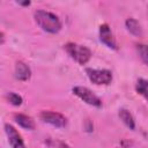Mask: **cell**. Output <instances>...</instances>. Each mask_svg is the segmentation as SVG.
I'll list each match as a JSON object with an SVG mask.
<instances>
[{
	"mask_svg": "<svg viewBox=\"0 0 148 148\" xmlns=\"http://www.w3.org/2000/svg\"><path fill=\"white\" fill-rule=\"evenodd\" d=\"M99 40L108 46L111 50H118V44L116 42V38L111 31V28L109 24L103 23L99 27Z\"/></svg>",
	"mask_w": 148,
	"mask_h": 148,
	"instance_id": "cell-6",
	"label": "cell"
},
{
	"mask_svg": "<svg viewBox=\"0 0 148 148\" xmlns=\"http://www.w3.org/2000/svg\"><path fill=\"white\" fill-rule=\"evenodd\" d=\"M46 145H49V146H60V147H68V145L67 143H65V142H60V141H53V142H51V141H49V142H46Z\"/></svg>",
	"mask_w": 148,
	"mask_h": 148,
	"instance_id": "cell-15",
	"label": "cell"
},
{
	"mask_svg": "<svg viewBox=\"0 0 148 148\" xmlns=\"http://www.w3.org/2000/svg\"><path fill=\"white\" fill-rule=\"evenodd\" d=\"M125 25H126V29L134 36L136 37H142L143 36V30H142V27L141 24L133 17H130L125 21Z\"/></svg>",
	"mask_w": 148,
	"mask_h": 148,
	"instance_id": "cell-10",
	"label": "cell"
},
{
	"mask_svg": "<svg viewBox=\"0 0 148 148\" xmlns=\"http://www.w3.org/2000/svg\"><path fill=\"white\" fill-rule=\"evenodd\" d=\"M86 74L88 79L96 86H108L112 81V73L109 69L87 68Z\"/></svg>",
	"mask_w": 148,
	"mask_h": 148,
	"instance_id": "cell-3",
	"label": "cell"
},
{
	"mask_svg": "<svg viewBox=\"0 0 148 148\" xmlns=\"http://www.w3.org/2000/svg\"><path fill=\"white\" fill-rule=\"evenodd\" d=\"M5 132L7 134L8 138V142L12 147L14 148H18V147H24V142L23 139L21 136V134L16 131V128L10 125V124H5Z\"/></svg>",
	"mask_w": 148,
	"mask_h": 148,
	"instance_id": "cell-7",
	"label": "cell"
},
{
	"mask_svg": "<svg viewBox=\"0 0 148 148\" xmlns=\"http://www.w3.org/2000/svg\"><path fill=\"white\" fill-rule=\"evenodd\" d=\"M65 50L79 65H86L91 58V51L87 46L79 45L76 43H67L65 45Z\"/></svg>",
	"mask_w": 148,
	"mask_h": 148,
	"instance_id": "cell-2",
	"label": "cell"
},
{
	"mask_svg": "<svg viewBox=\"0 0 148 148\" xmlns=\"http://www.w3.org/2000/svg\"><path fill=\"white\" fill-rule=\"evenodd\" d=\"M39 118L54 127H65L67 125V118L62 116L59 112H52V111H42L39 114Z\"/></svg>",
	"mask_w": 148,
	"mask_h": 148,
	"instance_id": "cell-5",
	"label": "cell"
},
{
	"mask_svg": "<svg viewBox=\"0 0 148 148\" xmlns=\"http://www.w3.org/2000/svg\"><path fill=\"white\" fill-rule=\"evenodd\" d=\"M135 90L138 94H140L145 98H147V80H145L142 77L138 79V81L135 83Z\"/></svg>",
	"mask_w": 148,
	"mask_h": 148,
	"instance_id": "cell-12",
	"label": "cell"
},
{
	"mask_svg": "<svg viewBox=\"0 0 148 148\" xmlns=\"http://www.w3.org/2000/svg\"><path fill=\"white\" fill-rule=\"evenodd\" d=\"M72 91L75 96H77L84 103H87L91 106H95V108H101L102 106L101 98L98 96H96L90 89H88L86 87H82V86H75V87H73Z\"/></svg>",
	"mask_w": 148,
	"mask_h": 148,
	"instance_id": "cell-4",
	"label": "cell"
},
{
	"mask_svg": "<svg viewBox=\"0 0 148 148\" xmlns=\"http://www.w3.org/2000/svg\"><path fill=\"white\" fill-rule=\"evenodd\" d=\"M136 51H138V54L139 57L141 58L142 62L145 65L148 64V56H147V46L145 44H136Z\"/></svg>",
	"mask_w": 148,
	"mask_h": 148,
	"instance_id": "cell-14",
	"label": "cell"
},
{
	"mask_svg": "<svg viewBox=\"0 0 148 148\" xmlns=\"http://www.w3.org/2000/svg\"><path fill=\"white\" fill-rule=\"evenodd\" d=\"M14 120H15L21 127H23V128H25V130L32 131V130H35V127H36V124H35L34 119H32L31 117L27 116V114H23V113H15V114H14Z\"/></svg>",
	"mask_w": 148,
	"mask_h": 148,
	"instance_id": "cell-9",
	"label": "cell"
},
{
	"mask_svg": "<svg viewBox=\"0 0 148 148\" xmlns=\"http://www.w3.org/2000/svg\"><path fill=\"white\" fill-rule=\"evenodd\" d=\"M6 98H7V101H8L12 105H14V106H20V105L22 104V102H23L22 97H21L18 94L13 92V91L8 92V94L6 95Z\"/></svg>",
	"mask_w": 148,
	"mask_h": 148,
	"instance_id": "cell-13",
	"label": "cell"
},
{
	"mask_svg": "<svg viewBox=\"0 0 148 148\" xmlns=\"http://www.w3.org/2000/svg\"><path fill=\"white\" fill-rule=\"evenodd\" d=\"M3 43H5V35L0 31V45H1V44H3Z\"/></svg>",
	"mask_w": 148,
	"mask_h": 148,
	"instance_id": "cell-17",
	"label": "cell"
},
{
	"mask_svg": "<svg viewBox=\"0 0 148 148\" xmlns=\"http://www.w3.org/2000/svg\"><path fill=\"white\" fill-rule=\"evenodd\" d=\"M35 21L38 24V27L49 34H58L61 29V21L59 20V17L51 13V12H46L43 9L36 10L34 14Z\"/></svg>",
	"mask_w": 148,
	"mask_h": 148,
	"instance_id": "cell-1",
	"label": "cell"
},
{
	"mask_svg": "<svg viewBox=\"0 0 148 148\" xmlns=\"http://www.w3.org/2000/svg\"><path fill=\"white\" fill-rule=\"evenodd\" d=\"M18 5H21L22 7H28V6H30V3H31V1L30 0H15Z\"/></svg>",
	"mask_w": 148,
	"mask_h": 148,
	"instance_id": "cell-16",
	"label": "cell"
},
{
	"mask_svg": "<svg viewBox=\"0 0 148 148\" xmlns=\"http://www.w3.org/2000/svg\"><path fill=\"white\" fill-rule=\"evenodd\" d=\"M31 76L29 66L23 61H17L15 65V79L18 81H28Z\"/></svg>",
	"mask_w": 148,
	"mask_h": 148,
	"instance_id": "cell-8",
	"label": "cell"
},
{
	"mask_svg": "<svg viewBox=\"0 0 148 148\" xmlns=\"http://www.w3.org/2000/svg\"><path fill=\"white\" fill-rule=\"evenodd\" d=\"M118 114H119V118L121 119V121H123L130 130H134V128H135L134 118H133L132 113H131L127 109H120Z\"/></svg>",
	"mask_w": 148,
	"mask_h": 148,
	"instance_id": "cell-11",
	"label": "cell"
}]
</instances>
